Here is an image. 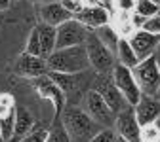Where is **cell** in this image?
<instances>
[{
    "label": "cell",
    "instance_id": "obj_1",
    "mask_svg": "<svg viewBox=\"0 0 160 142\" xmlns=\"http://www.w3.org/2000/svg\"><path fill=\"white\" fill-rule=\"evenodd\" d=\"M61 121L71 136L72 142H90L103 127L95 123V121L88 116V112L80 106L67 104L65 110L61 112Z\"/></svg>",
    "mask_w": 160,
    "mask_h": 142
},
{
    "label": "cell",
    "instance_id": "obj_2",
    "mask_svg": "<svg viewBox=\"0 0 160 142\" xmlns=\"http://www.w3.org/2000/svg\"><path fill=\"white\" fill-rule=\"evenodd\" d=\"M48 72H63V74H78L90 70V59L86 53V46H71L63 49H55L48 59Z\"/></svg>",
    "mask_w": 160,
    "mask_h": 142
},
{
    "label": "cell",
    "instance_id": "obj_3",
    "mask_svg": "<svg viewBox=\"0 0 160 142\" xmlns=\"http://www.w3.org/2000/svg\"><path fill=\"white\" fill-rule=\"evenodd\" d=\"M48 76L63 89V93L67 97V104H72V106H78V100H82L86 97V93L90 91V85L93 82V78L88 76V70L78 72V74L48 72Z\"/></svg>",
    "mask_w": 160,
    "mask_h": 142
},
{
    "label": "cell",
    "instance_id": "obj_4",
    "mask_svg": "<svg viewBox=\"0 0 160 142\" xmlns=\"http://www.w3.org/2000/svg\"><path fill=\"white\" fill-rule=\"evenodd\" d=\"M84 46H86V53H88V59H90V66L97 74H111L114 65H116V57L101 40L97 38V34L93 30H90Z\"/></svg>",
    "mask_w": 160,
    "mask_h": 142
},
{
    "label": "cell",
    "instance_id": "obj_5",
    "mask_svg": "<svg viewBox=\"0 0 160 142\" xmlns=\"http://www.w3.org/2000/svg\"><path fill=\"white\" fill-rule=\"evenodd\" d=\"M135 82L139 85L143 95H156L160 91V65L154 55L139 61V63L132 68Z\"/></svg>",
    "mask_w": 160,
    "mask_h": 142
},
{
    "label": "cell",
    "instance_id": "obj_6",
    "mask_svg": "<svg viewBox=\"0 0 160 142\" xmlns=\"http://www.w3.org/2000/svg\"><path fill=\"white\" fill-rule=\"evenodd\" d=\"M111 78H112V84L116 85V89L124 95L126 103L130 106H135L143 93H141V89H139V85L135 82V76H133L132 68L116 63L114 68H112V72H111Z\"/></svg>",
    "mask_w": 160,
    "mask_h": 142
},
{
    "label": "cell",
    "instance_id": "obj_7",
    "mask_svg": "<svg viewBox=\"0 0 160 142\" xmlns=\"http://www.w3.org/2000/svg\"><path fill=\"white\" fill-rule=\"evenodd\" d=\"M92 89L97 91L99 95L103 97V100L109 104V108L114 112V114H120L122 110H126L130 104L126 103V98L124 95L120 93L116 89V85L112 84V78L111 74H97L93 78V82H92Z\"/></svg>",
    "mask_w": 160,
    "mask_h": 142
},
{
    "label": "cell",
    "instance_id": "obj_8",
    "mask_svg": "<svg viewBox=\"0 0 160 142\" xmlns=\"http://www.w3.org/2000/svg\"><path fill=\"white\" fill-rule=\"evenodd\" d=\"M32 87L36 89V93L42 97V98H46V100H50V103H52L55 117L61 116V112H63L65 106H67V97H65L63 89L59 87L48 74L34 78V80H32Z\"/></svg>",
    "mask_w": 160,
    "mask_h": 142
},
{
    "label": "cell",
    "instance_id": "obj_9",
    "mask_svg": "<svg viewBox=\"0 0 160 142\" xmlns=\"http://www.w3.org/2000/svg\"><path fill=\"white\" fill-rule=\"evenodd\" d=\"M84 110L88 112V116L95 121V123H99L101 127H114L116 114L109 108V104L103 100V97L97 91H93L92 87L84 97Z\"/></svg>",
    "mask_w": 160,
    "mask_h": 142
},
{
    "label": "cell",
    "instance_id": "obj_10",
    "mask_svg": "<svg viewBox=\"0 0 160 142\" xmlns=\"http://www.w3.org/2000/svg\"><path fill=\"white\" fill-rule=\"evenodd\" d=\"M90 30L92 29L82 25L74 17L69 19V21H65V23H61L57 27V46H55V49H63V48L84 44L88 34H90Z\"/></svg>",
    "mask_w": 160,
    "mask_h": 142
},
{
    "label": "cell",
    "instance_id": "obj_11",
    "mask_svg": "<svg viewBox=\"0 0 160 142\" xmlns=\"http://www.w3.org/2000/svg\"><path fill=\"white\" fill-rule=\"evenodd\" d=\"M114 131L126 142H141V125L135 117L133 106H128L114 117Z\"/></svg>",
    "mask_w": 160,
    "mask_h": 142
},
{
    "label": "cell",
    "instance_id": "obj_12",
    "mask_svg": "<svg viewBox=\"0 0 160 142\" xmlns=\"http://www.w3.org/2000/svg\"><path fill=\"white\" fill-rule=\"evenodd\" d=\"M130 46L133 48L139 61H143L151 55H154L158 44H160V34H152L145 29H137L130 34Z\"/></svg>",
    "mask_w": 160,
    "mask_h": 142
},
{
    "label": "cell",
    "instance_id": "obj_13",
    "mask_svg": "<svg viewBox=\"0 0 160 142\" xmlns=\"http://www.w3.org/2000/svg\"><path fill=\"white\" fill-rule=\"evenodd\" d=\"M15 74L21 78H27V80H34L38 76L48 74V63L44 57L29 55L23 51L15 61Z\"/></svg>",
    "mask_w": 160,
    "mask_h": 142
},
{
    "label": "cell",
    "instance_id": "obj_14",
    "mask_svg": "<svg viewBox=\"0 0 160 142\" xmlns=\"http://www.w3.org/2000/svg\"><path fill=\"white\" fill-rule=\"evenodd\" d=\"M133 112L141 127L156 123L160 117V100H156L152 95H141L139 103L133 106Z\"/></svg>",
    "mask_w": 160,
    "mask_h": 142
},
{
    "label": "cell",
    "instance_id": "obj_15",
    "mask_svg": "<svg viewBox=\"0 0 160 142\" xmlns=\"http://www.w3.org/2000/svg\"><path fill=\"white\" fill-rule=\"evenodd\" d=\"M74 19H78L82 25H86L88 29L95 30L103 25L111 23V11L105 6H92V8H82L80 13L74 15Z\"/></svg>",
    "mask_w": 160,
    "mask_h": 142
},
{
    "label": "cell",
    "instance_id": "obj_16",
    "mask_svg": "<svg viewBox=\"0 0 160 142\" xmlns=\"http://www.w3.org/2000/svg\"><path fill=\"white\" fill-rule=\"evenodd\" d=\"M38 15H40V21L52 25V27H59L61 23L72 19V15L61 6V2H46V4H40L38 6Z\"/></svg>",
    "mask_w": 160,
    "mask_h": 142
},
{
    "label": "cell",
    "instance_id": "obj_17",
    "mask_svg": "<svg viewBox=\"0 0 160 142\" xmlns=\"http://www.w3.org/2000/svg\"><path fill=\"white\" fill-rule=\"evenodd\" d=\"M38 30V38H40V48H42V57L48 59L57 46V27L46 25V23H40L36 25Z\"/></svg>",
    "mask_w": 160,
    "mask_h": 142
},
{
    "label": "cell",
    "instance_id": "obj_18",
    "mask_svg": "<svg viewBox=\"0 0 160 142\" xmlns=\"http://www.w3.org/2000/svg\"><path fill=\"white\" fill-rule=\"evenodd\" d=\"M34 129V117L25 106H15V136L23 138Z\"/></svg>",
    "mask_w": 160,
    "mask_h": 142
},
{
    "label": "cell",
    "instance_id": "obj_19",
    "mask_svg": "<svg viewBox=\"0 0 160 142\" xmlns=\"http://www.w3.org/2000/svg\"><path fill=\"white\" fill-rule=\"evenodd\" d=\"M114 57H116V63H118V65H124V66H128V68H133V66L139 63V59H137L133 48L130 46V40H128V38H120V42H118V46H116Z\"/></svg>",
    "mask_w": 160,
    "mask_h": 142
},
{
    "label": "cell",
    "instance_id": "obj_20",
    "mask_svg": "<svg viewBox=\"0 0 160 142\" xmlns=\"http://www.w3.org/2000/svg\"><path fill=\"white\" fill-rule=\"evenodd\" d=\"M93 32L97 34V38L101 40V42H103L112 53H116V46H118V42H120V38H122V36L118 34V30H116L111 23H109V25H103V27H99V29H95Z\"/></svg>",
    "mask_w": 160,
    "mask_h": 142
},
{
    "label": "cell",
    "instance_id": "obj_21",
    "mask_svg": "<svg viewBox=\"0 0 160 142\" xmlns=\"http://www.w3.org/2000/svg\"><path fill=\"white\" fill-rule=\"evenodd\" d=\"M46 142H72L61 117H53V123L52 127L48 129V135H46Z\"/></svg>",
    "mask_w": 160,
    "mask_h": 142
},
{
    "label": "cell",
    "instance_id": "obj_22",
    "mask_svg": "<svg viewBox=\"0 0 160 142\" xmlns=\"http://www.w3.org/2000/svg\"><path fill=\"white\" fill-rule=\"evenodd\" d=\"M158 8L160 6L156 2H152V0H137V2H135V13L141 15V17H145V19L156 15L158 13Z\"/></svg>",
    "mask_w": 160,
    "mask_h": 142
},
{
    "label": "cell",
    "instance_id": "obj_23",
    "mask_svg": "<svg viewBox=\"0 0 160 142\" xmlns=\"http://www.w3.org/2000/svg\"><path fill=\"white\" fill-rule=\"evenodd\" d=\"M25 53H29V55H36V57H42V48H40V38H38V30H36V27L31 30V34H29V38H27Z\"/></svg>",
    "mask_w": 160,
    "mask_h": 142
},
{
    "label": "cell",
    "instance_id": "obj_24",
    "mask_svg": "<svg viewBox=\"0 0 160 142\" xmlns=\"http://www.w3.org/2000/svg\"><path fill=\"white\" fill-rule=\"evenodd\" d=\"M90 142H126L118 136V133L114 131V127H103Z\"/></svg>",
    "mask_w": 160,
    "mask_h": 142
},
{
    "label": "cell",
    "instance_id": "obj_25",
    "mask_svg": "<svg viewBox=\"0 0 160 142\" xmlns=\"http://www.w3.org/2000/svg\"><path fill=\"white\" fill-rule=\"evenodd\" d=\"M158 136H160V129L156 123L141 127V142H158Z\"/></svg>",
    "mask_w": 160,
    "mask_h": 142
},
{
    "label": "cell",
    "instance_id": "obj_26",
    "mask_svg": "<svg viewBox=\"0 0 160 142\" xmlns=\"http://www.w3.org/2000/svg\"><path fill=\"white\" fill-rule=\"evenodd\" d=\"M46 135H48L46 129H42V127H34L29 135H25L19 142H46Z\"/></svg>",
    "mask_w": 160,
    "mask_h": 142
},
{
    "label": "cell",
    "instance_id": "obj_27",
    "mask_svg": "<svg viewBox=\"0 0 160 142\" xmlns=\"http://www.w3.org/2000/svg\"><path fill=\"white\" fill-rule=\"evenodd\" d=\"M135 2L137 0H114L112 2V6H114V10L118 11V13H133L135 11Z\"/></svg>",
    "mask_w": 160,
    "mask_h": 142
},
{
    "label": "cell",
    "instance_id": "obj_28",
    "mask_svg": "<svg viewBox=\"0 0 160 142\" xmlns=\"http://www.w3.org/2000/svg\"><path fill=\"white\" fill-rule=\"evenodd\" d=\"M61 2V6L74 17L76 13H80V10H82V4H80V0H59Z\"/></svg>",
    "mask_w": 160,
    "mask_h": 142
},
{
    "label": "cell",
    "instance_id": "obj_29",
    "mask_svg": "<svg viewBox=\"0 0 160 142\" xmlns=\"http://www.w3.org/2000/svg\"><path fill=\"white\" fill-rule=\"evenodd\" d=\"M143 29L149 30V32H152V34H160V15L149 17L147 21H145V25H143Z\"/></svg>",
    "mask_w": 160,
    "mask_h": 142
},
{
    "label": "cell",
    "instance_id": "obj_30",
    "mask_svg": "<svg viewBox=\"0 0 160 142\" xmlns=\"http://www.w3.org/2000/svg\"><path fill=\"white\" fill-rule=\"evenodd\" d=\"M10 4H12V0H0V11L8 10V8H10Z\"/></svg>",
    "mask_w": 160,
    "mask_h": 142
},
{
    "label": "cell",
    "instance_id": "obj_31",
    "mask_svg": "<svg viewBox=\"0 0 160 142\" xmlns=\"http://www.w3.org/2000/svg\"><path fill=\"white\" fill-rule=\"evenodd\" d=\"M99 2H101V6H105V8H112L114 0H99Z\"/></svg>",
    "mask_w": 160,
    "mask_h": 142
},
{
    "label": "cell",
    "instance_id": "obj_32",
    "mask_svg": "<svg viewBox=\"0 0 160 142\" xmlns=\"http://www.w3.org/2000/svg\"><path fill=\"white\" fill-rule=\"evenodd\" d=\"M31 2H32V4H38V6H40V4H46V2H50V0H31Z\"/></svg>",
    "mask_w": 160,
    "mask_h": 142
},
{
    "label": "cell",
    "instance_id": "obj_33",
    "mask_svg": "<svg viewBox=\"0 0 160 142\" xmlns=\"http://www.w3.org/2000/svg\"><path fill=\"white\" fill-rule=\"evenodd\" d=\"M19 140H21V138H19V136H15V135H13V136H12V138H10L8 142H19Z\"/></svg>",
    "mask_w": 160,
    "mask_h": 142
},
{
    "label": "cell",
    "instance_id": "obj_34",
    "mask_svg": "<svg viewBox=\"0 0 160 142\" xmlns=\"http://www.w3.org/2000/svg\"><path fill=\"white\" fill-rule=\"evenodd\" d=\"M156 125H158V129H160V117H158V121H156Z\"/></svg>",
    "mask_w": 160,
    "mask_h": 142
},
{
    "label": "cell",
    "instance_id": "obj_35",
    "mask_svg": "<svg viewBox=\"0 0 160 142\" xmlns=\"http://www.w3.org/2000/svg\"><path fill=\"white\" fill-rule=\"evenodd\" d=\"M152 2H156V4H158V6H160V0H152Z\"/></svg>",
    "mask_w": 160,
    "mask_h": 142
},
{
    "label": "cell",
    "instance_id": "obj_36",
    "mask_svg": "<svg viewBox=\"0 0 160 142\" xmlns=\"http://www.w3.org/2000/svg\"><path fill=\"white\" fill-rule=\"evenodd\" d=\"M156 15H160V8H158V13H156Z\"/></svg>",
    "mask_w": 160,
    "mask_h": 142
},
{
    "label": "cell",
    "instance_id": "obj_37",
    "mask_svg": "<svg viewBox=\"0 0 160 142\" xmlns=\"http://www.w3.org/2000/svg\"><path fill=\"white\" fill-rule=\"evenodd\" d=\"M12 2H19V0H12Z\"/></svg>",
    "mask_w": 160,
    "mask_h": 142
},
{
    "label": "cell",
    "instance_id": "obj_38",
    "mask_svg": "<svg viewBox=\"0 0 160 142\" xmlns=\"http://www.w3.org/2000/svg\"><path fill=\"white\" fill-rule=\"evenodd\" d=\"M158 142H160V136H158Z\"/></svg>",
    "mask_w": 160,
    "mask_h": 142
}]
</instances>
